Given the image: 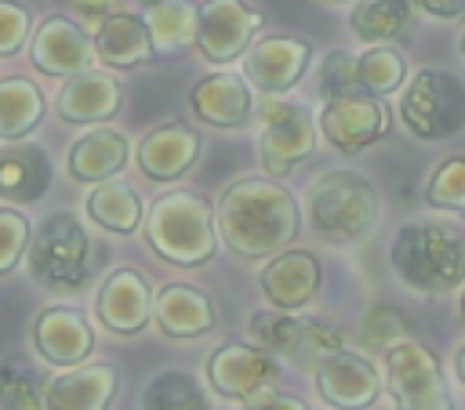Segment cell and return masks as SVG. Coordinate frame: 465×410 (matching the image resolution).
I'll return each mask as SVG.
<instances>
[{
    "instance_id": "1",
    "label": "cell",
    "mask_w": 465,
    "mask_h": 410,
    "mask_svg": "<svg viewBox=\"0 0 465 410\" xmlns=\"http://www.w3.org/2000/svg\"><path fill=\"white\" fill-rule=\"evenodd\" d=\"M214 221L218 239L247 261L291 250L302 229L298 200L276 178H240L225 185L214 207Z\"/></svg>"
},
{
    "instance_id": "2",
    "label": "cell",
    "mask_w": 465,
    "mask_h": 410,
    "mask_svg": "<svg viewBox=\"0 0 465 410\" xmlns=\"http://www.w3.org/2000/svg\"><path fill=\"white\" fill-rule=\"evenodd\" d=\"M392 276L418 298H447L465 287V232L450 221H403L389 243Z\"/></svg>"
},
{
    "instance_id": "3",
    "label": "cell",
    "mask_w": 465,
    "mask_h": 410,
    "mask_svg": "<svg viewBox=\"0 0 465 410\" xmlns=\"http://www.w3.org/2000/svg\"><path fill=\"white\" fill-rule=\"evenodd\" d=\"M305 218H309V229L323 243L345 247V243L363 239L378 225L381 200L367 174L349 171V167H331L309 181Z\"/></svg>"
},
{
    "instance_id": "4",
    "label": "cell",
    "mask_w": 465,
    "mask_h": 410,
    "mask_svg": "<svg viewBox=\"0 0 465 410\" xmlns=\"http://www.w3.org/2000/svg\"><path fill=\"white\" fill-rule=\"evenodd\" d=\"M145 243L171 265L196 268L218 250V221L203 196L174 189L153 200L145 214Z\"/></svg>"
},
{
    "instance_id": "5",
    "label": "cell",
    "mask_w": 465,
    "mask_h": 410,
    "mask_svg": "<svg viewBox=\"0 0 465 410\" xmlns=\"http://www.w3.org/2000/svg\"><path fill=\"white\" fill-rule=\"evenodd\" d=\"M29 272L47 290H80L91 276V239L76 214H47L29 243Z\"/></svg>"
},
{
    "instance_id": "6",
    "label": "cell",
    "mask_w": 465,
    "mask_h": 410,
    "mask_svg": "<svg viewBox=\"0 0 465 410\" xmlns=\"http://www.w3.org/2000/svg\"><path fill=\"white\" fill-rule=\"evenodd\" d=\"M400 123L421 138L440 142L465 127V83L443 69H421L400 91Z\"/></svg>"
},
{
    "instance_id": "7",
    "label": "cell",
    "mask_w": 465,
    "mask_h": 410,
    "mask_svg": "<svg viewBox=\"0 0 465 410\" xmlns=\"http://www.w3.org/2000/svg\"><path fill=\"white\" fill-rule=\"evenodd\" d=\"M320 120L309 105L287 98H262L258 105V156L269 178L291 174L316 149Z\"/></svg>"
},
{
    "instance_id": "8",
    "label": "cell",
    "mask_w": 465,
    "mask_h": 410,
    "mask_svg": "<svg viewBox=\"0 0 465 410\" xmlns=\"http://www.w3.org/2000/svg\"><path fill=\"white\" fill-rule=\"evenodd\" d=\"M381 377L396 410H454V395L440 359L418 341H403L385 352Z\"/></svg>"
},
{
    "instance_id": "9",
    "label": "cell",
    "mask_w": 465,
    "mask_h": 410,
    "mask_svg": "<svg viewBox=\"0 0 465 410\" xmlns=\"http://www.w3.org/2000/svg\"><path fill=\"white\" fill-rule=\"evenodd\" d=\"M280 377L276 356L247 345V341H222L207 359V381L225 399H254L258 392L272 388Z\"/></svg>"
},
{
    "instance_id": "10",
    "label": "cell",
    "mask_w": 465,
    "mask_h": 410,
    "mask_svg": "<svg viewBox=\"0 0 465 410\" xmlns=\"http://www.w3.org/2000/svg\"><path fill=\"white\" fill-rule=\"evenodd\" d=\"M94 316L113 334H138V330H145L149 319H156V294L142 272L116 268L98 287Z\"/></svg>"
},
{
    "instance_id": "11",
    "label": "cell",
    "mask_w": 465,
    "mask_h": 410,
    "mask_svg": "<svg viewBox=\"0 0 465 410\" xmlns=\"http://www.w3.org/2000/svg\"><path fill=\"white\" fill-rule=\"evenodd\" d=\"M262 29V15L240 0H207L200 7L196 47L211 62H232L251 51L254 33Z\"/></svg>"
},
{
    "instance_id": "12",
    "label": "cell",
    "mask_w": 465,
    "mask_h": 410,
    "mask_svg": "<svg viewBox=\"0 0 465 410\" xmlns=\"http://www.w3.org/2000/svg\"><path fill=\"white\" fill-rule=\"evenodd\" d=\"M312 381H316L320 399L334 410H367V406H374V399L385 388V377L378 374V366L349 348L331 356L312 374Z\"/></svg>"
},
{
    "instance_id": "13",
    "label": "cell",
    "mask_w": 465,
    "mask_h": 410,
    "mask_svg": "<svg viewBox=\"0 0 465 410\" xmlns=\"http://www.w3.org/2000/svg\"><path fill=\"white\" fill-rule=\"evenodd\" d=\"M320 131L341 156H356L360 149H367L389 134V109L371 94L341 98V102L323 105Z\"/></svg>"
},
{
    "instance_id": "14",
    "label": "cell",
    "mask_w": 465,
    "mask_h": 410,
    "mask_svg": "<svg viewBox=\"0 0 465 410\" xmlns=\"http://www.w3.org/2000/svg\"><path fill=\"white\" fill-rule=\"evenodd\" d=\"M33 348L40 359H47L58 370H76L94 352V330L91 323L65 305H51L33 323Z\"/></svg>"
},
{
    "instance_id": "15",
    "label": "cell",
    "mask_w": 465,
    "mask_h": 410,
    "mask_svg": "<svg viewBox=\"0 0 465 410\" xmlns=\"http://www.w3.org/2000/svg\"><path fill=\"white\" fill-rule=\"evenodd\" d=\"M309 58H312V47L305 40L265 36V40H254L251 51L243 54V76L265 94H283L302 80Z\"/></svg>"
},
{
    "instance_id": "16",
    "label": "cell",
    "mask_w": 465,
    "mask_h": 410,
    "mask_svg": "<svg viewBox=\"0 0 465 410\" xmlns=\"http://www.w3.org/2000/svg\"><path fill=\"white\" fill-rule=\"evenodd\" d=\"M320 261L309 250H283L276 258L265 261V268L258 272V287L265 294V301L276 312H298L305 308L316 290H320Z\"/></svg>"
},
{
    "instance_id": "17",
    "label": "cell",
    "mask_w": 465,
    "mask_h": 410,
    "mask_svg": "<svg viewBox=\"0 0 465 410\" xmlns=\"http://www.w3.org/2000/svg\"><path fill=\"white\" fill-rule=\"evenodd\" d=\"M29 58H33V65L40 73H47V76H69L73 80V76H80V73L91 69L94 40H87V33L76 22L54 15V18H47L36 29V36L29 44Z\"/></svg>"
},
{
    "instance_id": "18",
    "label": "cell",
    "mask_w": 465,
    "mask_h": 410,
    "mask_svg": "<svg viewBox=\"0 0 465 410\" xmlns=\"http://www.w3.org/2000/svg\"><path fill=\"white\" fill-rule=\"evenodd\" d=\"M189 109L207 127H222V131L243 127L247 116H251L247 76H240V73H211V76L196 80L193 91H189Z\"/></svg>"
},
{
    "instance_id": "19",
    "label": "cell",
    "mask_w": 465,
    "mask_h": 410,
    "mask_svg": "<svg viewBox=\"0 0 465 410\" xmlns=\"http://www.w3.org/2000/svg\"><path fill=\"white\" fill-rule=\"evenodd\" d=\"M200 156V134L185 123H160L138 142V171L153 181L182 178Z\"/></svg>"
},
{
    "instance_id": "20",
    "label": "cell",
    "mask_w": 465,
    "mask_h": 410,
    "mask_svg": "<svg viewBox=\"0 0 465 410\" xmlns=\"http://www.w3.org/2000/svg\"><path fill=\"white\" fill-rule=\"evenodd\" d=\"M124 102V83L105 69H87L58 91V116L65 123H102Z\"/></svg>"
},
{
    "instance_id": "21",
    "label": "cell",
    "mask_w": 465,
    "mask_h": 410,
    "mask_svg": "<svg viewBox=\"0 0 465 410\" xmlns=\"http://www.w3.org/2000/svg\"><path fill=\"white\" fill-rule=\"evenodd\" d=\"M116 385H120L116 366L87 363V366L58 374L47 385L44 403H47V410H105L109 399L116 395Z\"/></svg>"
},
{
    "instance_id": "22",
    "label": "cell",
    "mask_w": 465,
    "mask_h": 410,
    "mask_svg": "<svg viewBox=\"0 0 465 410\" xmlns=\"http://www.w3.org/2000/svg\"><path fill=\"white\" fill-rule=\"evenodd\" d=\"M156 54L153 33L145 25V18L127 15V11H113L102 18L98 33H94V58L109 69H134L142 62H149Z\"/></svg>"
},
{
    "instance_id": "23",
    "label": "cell",
    "mask_w": 465,
    "mask_h": 410,
    "mask_svg": "<svg viewBox=\"0 0 465 410\" xmlns=\"http://www.w3.org/2000/svg\"><path fill=\"white\" fill-rule=\"evenodd\" d=\"M127 156H131V145L116 127H94L73 142L65 156V171L76 181L102 185V181H113L127 167Z\"/></svg>"
},
{
    "instance_id": "24",
    "label": "cell",
    "mask_w": 465,
    "mask_h": 410,
    "mask_svg": "<svg viewBox=\"0 0 465 410\" xmlns=\"http://www.w3.org/2000/svg\"><path fill=\"white\" fill-rule=\"evenodd\" d=\"M51 185V160L33 142H11L0 149V200L36 203Z\"/></svg>"
},
{
    "instance_id": "25",
    "label": "cell",
    "mask_w": 465,
    "mask_h": 410,
    "mask_svg": "<svg viewBox=\"0 0 465 410\" xmlns=\"http://www.w3.org/2000/svg\"><path fill=\"white\" fill-rule=\"evenodd\" d=\"M156 323L167 337H200L214 327V305L193 283H167L156 294Z\"/></svg>"
},
{
    "instance_id": "26",
    "label": "cell",
    "mask_w": 465,
    "mask_h": 410,
    "mask_svg": "<svg viewBox=\"0 0 465 410\" xmlns=\"http://www.w3.org/2000/svg\"><path fill=\"white\" fill-rule=\"evenodd\" d=\"M247 334H251V345L269 352V356H283L291 359L294 366H305V348H309V319H298L291 312H276V308H265V312H254L251 323H247Z\"/></svg>"
},
{
    "instance_id": "27",
    "label": "cell",
    "mask_w": 465,
    "mask_h": 410,
    "mask_svg": "<svg viewBox=\"0 0 465 410\" xmlns=\"http://www.w3.org/2000/svg\"><path fill=\"white\" fill-rule=\"evenodd\" d=\"M87 214L94 225L116 236H131L142 225V200L127 181H102L87 192Z\"/></svg>"
},
{
    "instance_id": "28",
    "label": "cell",
    "mask_w": 465,
    "mask_h": 410,
    "mask_svg": "<svg viewBox=\"0 0 465 410\" xmlns=\"http://www.w3.org/2000/svg\"><path fill=\"white\" fill-rule=\"evenodd\" d=\"M44 120V94L25 76L0 80V142H22Z\"/></svg>"
},
{
    "instance_id": "29",
    "label": "cell",
    "mask_w": 465,
    "mask_h": 410,
    "mask_svg": "<svg viewBox=\"0 0 465 410\" xmlns=\"http://www.w3.org/2000/svg\"><path fill=\"white\" fill-rule=\"evenodd\" d=\"M418 0H360L349 11V29L356 40H396L411 15H414Z\"/></svg>"
},
{
    "instance_id": "30",
    "label": "cell",
    "mask_w": 465,
    "mask_h": 410,
    "mask_svg": "<svg viewBox=\"0 0 465 410\" xmlns=\"http://www.w3.org/2000/svg\"><path fill=\"white\" fill-rule=\"evenodd\" d=\"M145 25L153 33L156 51H178L189 40L196 44L200 7H193L189 0H160V4L145 7Z\"/></svg>"
},
{
    "instance_id": "31",
    "label": "cell",
    "mask_w": 465,
    "mask_h": 410,
    "mask_svg": "<svg viewBox=\"0 0 465 410\" xmlns=\"http://www.w3.org/2000/svg\"><path fill=\"white\" fill-rule=\"evenodd\" d=\"M142 410H207V395L193 374L163 370L145 385Z\"/></svg>"
},
{
    "instance_id": "32",
    "label": "cell",
    "mask_w": 465,
    "mask_h": 410,
    "mask_svg": "<svg viewBox=\"0 0 465 410\" xmlns=\"http://www.w3.org/2000/svg\"><path fill=\"white\" fill-rule=\"evenodd\" d=\"M356 73H360V87L363 94L371 98H381V94H392L403 76H407V62L396 47H367L360 58H356Z\"/></svg>"
},
{
    "instance_id": "33",
    "label": "cell",
    "mask_w": 465,
    "mask_h": 410,
    "mask_svg": "<svg viewBox=\"0 0 465 410\" xmlns=\"http://www.w3.org/2000/svg\"><path fill=\"white\" fill-rule=\"evenodd\" d=\"M40 399V374L29 366V359L11 356L0 366V410H44Z\"/></svg>"
},
{
    "instance_id": "34",
    "label": "cell",
    "mask_w": 465,
    "mask_h": 410,
    "mask_svg": "<svg viewBox=\"0 0 465 410\" xmlns=\"http://www.w3.org/2000/svg\"><path fill=\"white\" fill-rule=\"evenodd\" d=\"M360 341L374 352H392L396 345L411 341V327H407V316L396 308V305H371L363 323H360Z\"/></svg>"
},
{
    "instance_id": "35",
    "label": "cell",
    "mask_w": 465,
    "mask_h": 410,
    "mask_svg": "<svg viewBox=\"0 0 465 410\" xmlns=\"http://www.w3.org/2000/svg\"><path fill=\"white\" fill-rule=\"evenodd\" d=\"M425 203L436 210L465 214V156H450L429 174Z\"/></svg>"
},
{
    "instance_id": "36",
    "label": "cell",
    "mask_w": 465,
    "mask_h": 410,
    "mask_svg": "<svg viewBox=\"0 0 465 410\" xmlns=\"http://www.w3.org/2000/svg\"><path fill=\"white\" fill-rule=\"evenodd\" d=\"M316 91H320V98H323L327 105H331V102H341V98L363 94L360 73H356V58H352L349 51H331V54L320 62Z\"/></svg>"
},
{
    "instance_id": "37",
    "label": "cell",
    "mask_w": 465,
    "mask_h": 410,
    "mask_svg": "<svg viewBox=\"0 0 465 410\" xmlns=\"http://www.w3.org/2000/svg\"><path fill=\"white\" fill-rule=\"evenodd\" d=\"M29 243H33V229L25 214L0 207V276L18 268V261L29 254Z\"/></svg>"
},
{
    "instance_id": "38",
    "label": "cell",
    "mask_w": 465,
    "mask_h": 410,
    "mask_svg": "<svg viewBox=\"0 0 465 410\" xmlns=\"http://www.w3.org/2000/svg\"><path fill=\"white\" fill-rule=\"evenodd\" d=\"M29 25H33V15L22 4L0 0V58L22 51V44L29 40Z\"/></svg>"
},
{
    "instance_id": "39",
    "label": "cell",
    "mask_w": 465,
    "mask_h": 410,
    "mask_svg": "<svg viewBox=\"0 0 465 410\" xmlns=\"http://www.w3.org/2000/svg\"><path fill=\"white\" fill-rule=\"evenodd\" d=\"M240 410H309L298 395H291V392H276V388H265V392H258L254 399H247V403H240Z\"/></svg>"
},
{
    "instance_id": "40",
    "label": "cell",
    "mask_w": 465,
    "mask_h": 410,
    "mask_svg": "<svg viewBox=\"0 0 465 410\" xmlns=\"http://www.w3.org/2000/svg\"><path fill=\"white\" fill-rule=\"evenodd\" d=\"M421 11L436 15V18H458L465 15V0H418Z\"/></svg>"
},
{
    "instance_id": "41",
    "label": "cell",
    "mask_w": 465,
    "mask_h": 410,
    "mask_svg": "<svg viewBox=\"0 0 465 410\" xmlns=\"http://www.w3.org/2000/svg\"><path fill=\"white\" fill-rule=\"evenodd\" d=\"M73 4L84 7V11H91V15H105V11L113 15V4H116V0H73Z\"/></svg>"
},
{
    "instance_id": "42",
    "label": "cell",
    "mask_w": 465,
    "mask_h": 410,
    "mask_svg": "<svg viewBox=\"0 0 465 410\" xmlns=\"http://www.w3.org/2000/svg\"><path fill=\"white\" fill-rule=\"evenodd\" d=\"M454 374L465 385V345H458V352H454Z\"/></svg>"
},
{
    "instance_id": "43",
    "label": "cell",
    "mask_w": 465,
    "mask_h": 410,
    "mask_svg": "<svg viewBox=\"0 0 465 410\" xmlns=\"http://www.w3.org/2000/svg\"><path fill=\"white\" fill-rule=\"evenodd\" d=\"M138 4H145V7H153V4H160V0H138Z\"/></svg>"
},
{
    "instance_id": "44",
    "label": "cell",
    "mask_w": 465,
    "mask_h": 410,
    "mask_svg": "<svg viewBox=\"0 0 465 410\" xmlns=\"http://www.w3.org/2000/svg\"><path fill=\"white\" fill-rule=\"evenodd\" d=\"M458 305H461V316H465V290H461V301Z\"/></svg>"
},
{
    "instance_id": "45",
    "label": "cell",
    "mask_w": 465,
    "mask_h": 410,
    "mask_svg": "<svg viewBox=\"0 0 465 410\" xmlns=\"http://www.w3.org/2000/svg\"><path fill=\"white\" fill-rule=\"evenodd\" d=\"M461 54H465V36H461Z\"/></svg>"
}]
</instances>
